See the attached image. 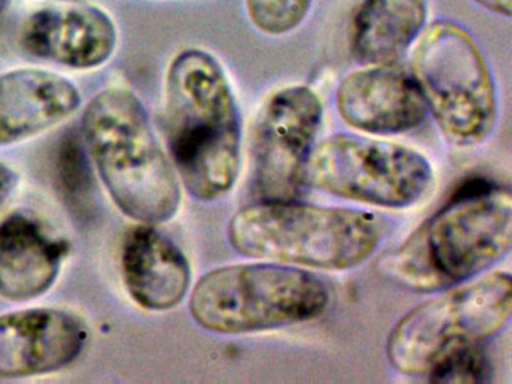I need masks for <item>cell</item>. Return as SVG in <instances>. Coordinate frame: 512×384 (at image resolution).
<instances>
[{"label": "cell", "instance_id": "44dd1931", "mask_svg": "<svg viewBox=\"0 0 512 384\" xmlns=\"http://www.w3.org/2000/svg\"><path fill=\"white\" fill-rule=\"evenodd\" d=\"M472 2L500 17L509 18L512 15V0H472Z\"/></svg>", "mask_w": 512, "mask_h": 384}, {"label": "cell", "instance_id": "6da1fadb", "mask_svg": "<svg viewBox=\"0 0 512 384\" xmlns=\"http://www.w3.org/2000/svg\"><path fill=\"white\" fill-rule=\"evenodd\" d=\"M511 242V191L473 183L386 254L379 269L401 287L439 293L484 273L508 255Z\"/></svg>", "mask_w": 512, "mask_h": 384}, {"label": "cell", "instance_id": "9a60e30c", "mask_svg": "<svg viewBox=\"0 0 512 384\" xmlns=\"http://www.w3.org/2000/svg\"><path fill=\"white\" fill-rule=\"evenodd\" d=\"M68 254L65 240L50 236L38 219L13 213L0 222V297L26 302L46 294Z\"/></svg>", "mask_w": 512, "mask_h": 384}, {"label": "cell", "instance_id": "30bf717a", "mask_svg": "<svg viewBox=\"0 0 512 384\" xmlns=\"http://www.w3.org/2000/svg\"><path fill=\"white\" fill-rule=\"evenodd\" d=\"M79 315L31 308L0 315V378L50 374L71 365L88 342Z\"/></svg>", "mask_w": 512, "mask_h": 384}, {"label": "cell", "instance_id": "7a4b0ae2", "mask_svg": "<svg viewBox=\"0 0 512 384\" xmlns=\"http://www.w3.org/2000/svg\"><path fill=\"white\" fill-rule=\"evenodd\" d=\"M166 120L173 167L193 197L214 201L238 179L241 116L221 63L187 48L167 69Z\"/></svg>", "mask_w": 512, "mask_h": 384}, {"label": "cell", "instance_id": "277c9868", "mask_svg": "<svg viewBox=\"0 0 512 384\" xmlns=\"http://www.w3.org/2000/svg\"><path fill=\"white\" fill-rule=\"evenodd\" d=\"M386 222L376 213L296 200L259 201L230 219V245L245 257L323 270L364 263L379 246Z\"/></svg>", "mask_w": 512, "mask_h": 384}, {"label": "cell", "instance_id": "4fadbf2b", "mask_svg": "<svg viewBox=\"0 0 512 384\" xmlns=\"http://www.w3.org/2000/svg\"><path fill=\"white\" fill-rule=\"evenodd\" d=\"M80 104L76 84L55 72L23 68L0 74V146L53 128Z\"/></svg>", "mask_w": 512, "mask_h": 384}, {"label": "cell", "instance_id": "5b68a950", "mask_svg": "<svg viewBox=\"0 0 512 384\" xmlns=\"http://www.w3.org/2000/svg\"><path fill=\"white\" fill-rule=\"evenodd\" d=\"M329 303L328 285L314 273L272 261L205 273L194 285L190 312L209 332L248 335L316 320Z\"/></svg>", "mask_w": 512, "mask_h": 384}, {"label": "cell", "instance_id": "5bb4252c", "mask_svg": "<svg viewBox=\"0 0 512 384\" xmlns=\"http://www.w3.org/2000/svg\"><path fill=\"white\" fill-rule=\"evenodd\" d=\"M122 279L131 299L149 311L175 308L191 284L190 261L152 224H140L122 245Z\"/></svg>", "mask_w": 512, "mask_h": 384}, {"label": "cell", "instance_id": "7402d4cb", "mask_svg": "<svg viewBox=\"0 0 512 384\" xmlns=\"http://www.w3.org/2000/svg\"><path fill=\"white\" fill-rule=\"evenodd\" d=\"M10 2L11 0H0V15L4 14V12L7 11Z\"/></svg>", "mask_w": 512, "mask_h": 384}, {"label": "cell", "instance_id": "2e32d148", "mask_svg": "<svg viewBox=\"0 0 512 384\" xmlns=\"http://www.w3.org/2000/svg\"><path fill=\"white\" fill-rule=\"evenodd\" d=\"M427 15L428 0H361L350 21L353 59L364 66L394 62L421 35Z\"/></svg>", "mask_w": 512, "mask_h": 384}, {"label": "cell", "instance_id": "ba28073f", "mask_svg": "<svg viewBox=\"0 0 512 384\" xmlns=\"http://www.w3.org/2000/svg\"><path fill=\"white\" fill-rule=\"evenodd\" d=\"M431 182L433 168L424 155L361 135L335 134L314 144L304 167V185L388 209L418 203Z\"/></svg>", "mask_w": 512, "mask_h": 384}, {"label": "cell", "instance_id": "7c38bea8", "mask_svg": "<svg viewBox=\"0 0 512 384\" xmlns=\"http://www.w3.org/2000/svg\"><path fill=\"white\" fill-rule=\"evenodd\" d=\"M338 114L356 131L395 135L418 128L428 108L412 72L370 65L350 72L337 89Z\"/></svg>", "mask_w": 512, "mask_h": 384}, {"label": "cell", "instance_id": "ac0fdd59", "mask_svg": "<svg viewBox=\"0 0 512 384\" xmlns=\"http://www.w3.org/2000/svg\"><path fill=\"white\" fill-rule=\"evenodd\" d=\"M313 3L314 0H245V9L257 30L269 36H283L304 23Z\"/></svg>", "mask_w": 512, "mask_h": 384}, {"label": "cell", "instance_id": "9c48e42d", "mask_svg": "<svg viewBox=\"0 0 512 384\" xmlns=\"http://www.w3.org/2000/svg\"><path fill=\"white\" fill-rule=\"evenodd\" d=\"M322 116L319 95L302 84L278 90L262 105L251 137L253 192L260 201L296 200Z\"/></svg>", "mask_w": 512, "mask_h": 384}, {"label": "cell", "instance_id": "52a82bcc", "mask_svg": "<svg viewBox=\"0 0 512 384\" xmlns=\"http://www.w3.org/2000/svg\"><path fill=\"white\" fill-rule=\"evenodd\" d=\"M440 293V291H439ZM508 272H494L442 290L400 318L389 332L386 356L401 374L427 375L448 351L496 335L511 318Z\"/></svg>", "mask_w": 512, "mask_h": 384}, {"label": "cell", "instance_id": "8992f818", "mask_svg": "<svg viewBox=\"0 0 512 384\" xmlns=\"http://www.w3.org/2000/svg\"><path fill=\"white\" fill-rule=\"evenodd\" d=\"M412 75L443 134L461 146L481 143L497 116L490 66L466 27L433 21L416 38Z\"/></svg>", "mask_w": 512, "mask_h": 384}, {"label": "cell", "instance_id": "e0dca14e", "mask_svg": "<svg viewBox=\"0 0 512 384\" xmlns=\"http://www.w3.org/2000/svg\"><path fill=\"white\" fill-rule=\"evenodd\" d=\"M493 368L484 342L461 345L443 354L427 372L434 383H487Z\"/></svg>", "mask_w": 512, "mask_h": 384}, {"label": "cell", "instance_id": "d6986e66", "mask_svg": "<svg viewBox=\"0 0 512 384\" xmlns=\"http://www.w3.org/2000/svg\"><path fill=\"white\" fill-rule=\"evenodd\" d=\"M85 153L82 152V147L79 146L77 141L74 143H65L61 152V182L64 186L65 192L70 197H80L88 192L89 171L86 170Z\"/></svg>", "mask_w": 512, "mask_h": 384}, {"label": "cell", "instance_id": "3957f363", "mask_svg": "<svg viewBox=\"0 0 512 384\" xmlns=\"http://www.w3.org/2000/svg\"><path fill=\"white\" fill-rule=\"evenodd\" d=\"M83 140L116 206L140 224H163L181 206V180L133 90L109 87L86 105Z\"/></svg>", "mask_w": 512, "mask_h": 384}, {"label": "cell", "instance_id": "8fae6325", "mask_svg": "<svg viewBox=\"0 0 512 384\" xmlns=\"http://www.w3.org/2000/svg\"><path fill=\"white\" fill-rule=\"evenodd\" d=\"M118 27L104 9L85 3H56L29 15L20 47L56 65L94 69L112 59Z\"/></svg>", "mask_w": 512, "mask_h": 384}, {"label": "cell", "instance_id": "ffe728a7", "mask_svg": "<svg viewBox=\"0 0 512 384\" xmlns=\"http://www.w3.org/2000/svg\"><path fill=\"white\" fill-rule=\"evenodd\" d=\"M19 183V176L13 168L0 162V207L7 203Z\"/></svg>", "mask_w": 512, "mask_h": 384}]
</instances>
